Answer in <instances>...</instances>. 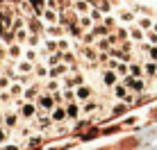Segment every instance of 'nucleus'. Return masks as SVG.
Masks as SVG:
<instances>
[{
  "instance_id": "1",
  "label": "nucleus",
  "mask_w": 157,
  "mask_h": 150,
  "mask_svg": "<svg viewBox=\"0 0 157 150\" xmlns=\"http://www.w3.org/2000/svg\"><path fill=\"white\" fill-rule=\"evenodd\" d=\"M0 123H2L5 127H7L9 132H14L16 127L23 123V118H21L18 109H2V116H0Z\"/></svg>"
},
{
  "instance_id": "2",
  "label": "nucleus",
  "mask_w": 157,
  "mask_h": 150,
  "mask_svg": "<svg viewBox=\"0 0 157 150\" xmlns=\"http://www.w3.org/2000/svg\"><path fill=\"white\" fill-rule=\"evenodd\" d=\"M121 82L125 84V87L132 91V93H144L146 87H148V80L146 77H134V75H125V77H121Z\"/></svg>"
},
{
  "instance_id": "3",
  "label": "nucleus",
  "mask_w": 157,
  "mask_h": 150,
  "mask_svg": "<svg viewBox=\"0 0 157 150\" xmlns=\"http://www.w3.org/2000/svg\"><path fill=\"white\" fill-rule=\"evenodd\" d=\"M98 98V91H96L91 84H80V87H75V100L78 103H86V100H94Z\"/></svg>"
},
{
  "instance_id": "4",
  "label": "nucleus",
  "mask_w": 157,
  "mask_h": 150,
  "mask_svg": "<svg viewBox=\"0 0 157 150\" xmlns=\"http://www.w3.org/2000/svg\"><path fill=\"white\" fill-rule=\"evenodd\" d=\"M18 114L25 123H32L36 118V114H39V107H36V103H23L18 107Z\"/></svg>"
},
{
  "instance_id": "5",
  "label": "nucleus",
  "mask_w": 157,
  "mask_h": 150,
  "mask_svg": "<svg viewBox=\"0 0 157 150\" xmlns=\"http://www.w3.org/2000/svg\"><path fill=\"white\" fill-rule=\"evenodd\" d=\"M100 82H102L105 89H112L116 82H121V77L116 75L114 68H102V71H100Z\"/></svg>"
},
{
  "instance_id": "6",
  "label": "nucleus",
  "mask_w": 157,
  "mask_h": 150,
  "mask_svg": "<svg viewBox=\"0 0 157 150\" xmlns=\"http://www.w3.org/2000/svg\"><path fill=\"white\" fill-rule=\"evenodd\" d=\"M55 98H52V93H48V91H41L39 98H36V107H39L41 111H52V107H55Z\"/></svg>"
},
{
  "instance_id": "7",
  "label": "nucleus",
  "mask_w": 157,
  "mask_h": 150,
  "mask_svg": "<svg viewBox=\"0 0 157 150\" xmlns=\"http://www.w3.org/2000/svg\"><path fill=\"white\" fill-rule=\"evenodd\" d=\"M116 21H118V23H128V25H132V23H137V14H134L132 9L116 7Z\"/></svg>"
},
{
  "instance_id": "8",
  "label": "nucleus",
  "mask_w": 157,
  "mask_h": 150,
  "mask_svg": "<svg viewBox=\"0 0 157 150\" xmlns=\"http://www.w3.org/2000/svg\"><path fill=\"white\" fill-rule=\"evenodd\" d=\"M39 93H41V87L36 82H32V84H28V87L23 89V100H25V103H36Z\"/></svg>"
},
{
  "instance_id": "9",
  "label": "nucleus",
  "mask_w": 157,
  "mask_h": 150,
  "mask_svg": "<svg viewBox=\"0 0 157 150\" xmlns=\"http://www.w3.org/2000/svg\"><path fill=\"white\" fill-rule=\"evenodd\" d=\"M39 18H41L46 25H55V23H59V12H57L55 7H46V9L41 12Z\"/></svg>"
},
{
  "instance_id": "10",
  "label": "nucleus",
  "mask_w": 157,
  "mask_h": 150,
  "mask_svg": "<svg viewBox=\"0 0 157 150\" xmlns=\"http://www.w3.org/2000/svg\"><path fill=\"white\" fill-rule=\"evenodd\" d=\"M23 50H25V46H21V43H9L7 46V59H12L14 64L18 62V59H23Z\"/></svg>"
},
{
  "instance_id": "11",
  "label": "nucleus",
  "mask_w": 157,
  "mask_h": 150,
  "mask_svg": "<svg viewBox=\"0 0 157 150\" xmlns=\"http://www.w3.org/2000/svg\"><path fill=\"white\" fill-rule=\"evenodd\" d=\"M46 36H50V39H62V36H66V28H64L62 23H55V25H46V32H43Z\"/></svg>"
},
{
  "instance_id": "12",
  "label": "nucleus",
  "mask_w": 157,
  "mask_h": 150,
  "mask_svg": "<svg viewBox=\"0 0 157 150\" xmlns=\"http://www.w3.org/2000/svg\"><path fill=\"white\" fill-rule=\"evenodd\" d=\"M128 39L134 41V43H141V41H146V30H141L137 23H132L128 30Z\"/></svg>"
},
{
  "instance_id": "13",
  "label": "nucleus",
  "mask_w": 157,
  "mask_h": 150,
  "mask_svg": "<svg viewBox=\"0 0 157 150\" xmlns=\"http://www.w3.org/2000/svg\"><path fill=\"white\" fill-rule=\"evenodd\" d=\"M91 7H94V5L89 2V0H71V9L78 16H82V14H89L91 12Z\"/></svg>"
},
{
  "instance_id": "14",
  "label": "nucleus",
  "mask_w": 157,
  "mask_h": 150,
  "mask_svg": "<svg viewBox=\"0 0 157 150\" xmlns=\"http://www.w3.org/2000/svg\"><path fill=\"white\" fill-rule=\"evenodd\" d=\"M73 71V68L71 66H66V64H57V66H52L50 68V75H48V77H52V80H62V77H66V75L68 73H71Z\"/></svg>"
},
{
  "instance_id": "15",
  "label": "nucleus",
  "mask_w": 157,
  "mask_h": 150,
  "mask_svg": "<svg viewBox=\"0 0 157 150\" xmlns=\"http://www.w3.org/2000/svg\"><path fill=\"white\" fill-rule=\"evenodd\" d=\"M50 118H52L55 125L64 123V121L68 118V116H66V105H55V107H52V111H50Z\"/></svg>"
},
{
  "instance_id": "16",
  "label": "nucleus",
  "mask_w": 157,
  "mask_h": 150,
  "mask_svg": "<svg viewBox=\"0 0 157 150\" xmlns=\"http://www.w3.org/2000/svg\"><path fill=\"white\" fill-rule=\"evenodd\" d=\"M14 68H16V75H32L34 73V64L28 59H18L14 64Z\"/></svg>"
},
{
  "instance_id": "17",
  "label": "nucleus",
  "mask_w": 157,
  "mask_h": 150,
  "mask_svg": "<svg viewBox=\"0 0 157 150\" xmlns=\"http://www.w3.org/2000/svg\"><path fill=\"white\" fill-rule=\"evenodd\" d=\"M82 55H84V59L91 64V66H96V64H98V48L96 46H82Z\"/></svg>"
},
{
  "instance_id": "18",
  "label": "nucleus",
  "mask_w": 157,
  "mask_h": 150,
  "mask_svg": "<svg viewBox=\"0 0 157 150\" xmlns=\"http://www.w3.org/2000/svg\"><path fill=\"white\" fill-rule=\"evenodd\" d=\"M32 75H34L36 80H48V75H50V66H48L43 59L36 62V64H34V73H32Z\"/></svg>"
},
{
  "instance_id": "19",
  "label": "nucleus",
  "mask_w": 157,
  "mask_h": 150,
  "mask_svg": "<svg viewBox=\"0 0 157 150\" xmlns=\"http://www.w3.org/2000/svg\"><path fill=\"white\" fill-rule=\"evenodd\" d=\"M128 71H130V75H134V77H146L144 75V62H139V59L128 62Z\"/></svg>"
},
{
  "instance_id": "20",
  "label": "nucleus",
  "mask_w": 157,
  "mask_h": 150,
  "mask_svg": "<svg viewBox=\"0 0 157 150\" xmlns=\"http://www.w3.org/2000/svg\"><path fill=\"white\" fill-rule=\"evenodd\" d=\"M23 59H28V62H32V64L41 62V55H39V48H32V46H25V50H23Z\"/></svg>"
},
{
  "instance_id": "21",
  "label": "nucleus",
  "mask_w": 157,
  "mask_h": 150,
  "mask_svg": "<svg viewBox=\"0 0 157 150\" xmlns=\"http://www.w3.org/2000/svg\"><path fill=\"white\" fill-rule=\"evenodd\" d=\"M144 75H146V77H150V80H155L157 77V62L146 59L144 62Z\"/></svg>"
},
{
  "instance_id": "22",
  "label": "nucleus",
  "mask_w": 157,
  "mask_h": 150,
  "mask_svg": "<svg viewBox=\"0 0 157 150\" xmlns=\"http://www.w3.org/2000/svg\"><path fill=\"white\" fill-rule=\"evenodd\" d=\"M66 116L71 121H78L80 116H82V111H80V103H68L66 105Z\"/></svg>"
},
{
  "instance_id": "23",
  "label": "nucleus",
  "mask_w": 157,
  "mask_h": 150,
  "mask_svg": "<svg viewBox=\"0 0 157 150\" xmlns=\"http://www.w3.org/2000/svg\"><path fill=\"white\" fill-rule=\"evenodd\" d=\"M78 23H80V28H82L84 32H91V30H94V18H91V16L89 14H82V16H78Z\"/></svg>"
},
{
  "instance_id": "24",
  "label": "nucleus",
  "mask_w": 157,
  "mask_h": 150,
  "mask_svg": "<svg viewBox=\"0 0 157 150\" xmlns=\"http://www.w3.org/2000/svg\"><path fill=\"white\" fill-rule=\"evenodd\" d=\"M28 36H30L28 28H18V30H14V41H16V43L25 46V43H28Z\"/></svg>"
},
{
  "instance_id": "25",
  "label": "nucleus",
  "mask_w": 157,
  "mask_h": 150,
  "mask_svg": "<svg viewBox=\"0 0 157 150\" xmlns=\"http://www.w3.org/2000/svg\"><path fill=\"white\" fill-rule=\"evenodd\" d=\"M62 62H64V64H66V66H71V68H73V71H78V68H80V66H78V62H75V55H73V52H71V50H66V52H62Z\"/></svg>"
},
{
  "instance_id": "26",
  "label": "nucleus",
  "mask_w": 157,
  "mask_h": 150,
  "mask_svg": "<svg viewBox=\"0 0 157 150\" xmlns=\"http://www.w3.org/2000/svg\"><path fill=\"white\" fill-rule=\"evenodd\" d=\"M23 89H25L23 84H21L18 80H14V82L9 84V89H7V91H9L12 96H14V98H23Z\"/></svg>"
},
{
  "instance_id": "27",
  "label": "nucleus",
  "mask_w": 157,
  "mask_h": 150,
  "mask_svg": "<svg viewBox=\"0 0 157 150\" xmlns=\"http://www.w3.org/2000/svg\"><path fill=\"white\" fill-rule=\"evenodd\" d=\"M153 23H155V21L150 18V16H137V25H139L141 30H146V32L153 28Z\"/></svg>"
},
{
  "instance_id": "28",
  "label": "nucleus",
  "mask_w": 157,
  "mask_h": 150,
  "mask_svg": "<svg viewBox=\"0 0 157 150\" xmlns=\"http://www.w3.org/2000/svg\"><path fill=\"white\" fill-rule=\"evenodd\" d=\"M28 2L32 5V9H34V16H41V12L48 7V2H46V0H28Z\"/></svg>"
},
{
  "instance_id": "29",
  "label": "nucleus",
  "mask_w": 157,
  "mask_h": 150,
  "mask_svg": "<svg viewBox=\"0 0 157 150\" xmlns=\"http://www.w3.org/2000/svg\"><path fill=\"white\" fill-rule=\"evenodd\" d=\"M43 62H46L50 68H52V66H57V64H62V50H57V52H52V55H48Z\"/></svg>"
},
{
  "instance_id": "30",
  "label": "nucleus",
  "mask_w": 157,
  "mask_h": 150,
  "mask_svg": "<svg viewBox=\"0 0 157 150\" xmlns=\"http://www.w3.org/2000/svg\"><path fill=\"white\" fill-rule=\"evenodd\" d=\"M94 46L98 48V52H109V48H112V43L107 41V36H100V39H96Z\"/></svg>"
},
{
  "instance_id": "31",
  "label": "nucleus",
  "mask_w": 157,
  "mask_h": 150,
  "mask_svg": "<svg viewBox=\"0 0 157 150\" xmlns=\"http://www.w3.org/2000/svg\"><path fill=\"white\" fill-rule=\"evenodd\" d=\"M114 71H116V75H118V77H125V75L130 73V71H128V62H116Z\"/></svg>"
},
{
  "instance_id": "32",
  "label": "nucleus",
  "mask_w": 157,
  "mask_h": 150,
  "mask_svg": "<svg viewBox=\"0 0 157 150\" xmlns=\"http://www.w3.org/2000/svg\"><path fill=\"white\" fill-rule=\"evenodd\" d=\"M57 48H59L62 52L71 50V39H68V34H66V36H62V39H57Z\"/></svg>"
},
{
  "instance_id": "33",
  "label": "nucleus",
  "mask_w": 157,
  "mask_h": 150,
  "mask_svg": "<svg viewBox=\"0 0 157 150\" xmlns=\"http://www.w3.org/2000/svg\"><path fill=\"white\" fill-rule=\"evenodd\" d=\"M89 16H91V18H94V23H102V18H105V14H102L100 9H98V7H91Z\"/></svg>"
},
{
  "instance_id": "34",
  "label": "nucleus",
  "mask_w": 157,
  "mask_h": 150,
  "mask_svg": "<svg viewBox=\"0 0 157 150\" xmlns=\"http://www.w3.org/2000/svg\"><path fill=\"white\" fill-rule=\"evenodd\" d=\"M146 41H148L150 46H157V32L155 30H148V32H146Z\"/></svg>"
},
{
  "instance_id": "35",
  "label": "nucleus",
  "mask_w": 157,
  "mask_h": 150,
  "mask_svg": "<svg viewBox=\"0 0 157 150\" xmlns=\"http://www.w3.org/2000/svg\"><path fill=\"white\" fill-rule=\"evenodd\" d=\"M114 32H116V36H118V41H121V43H123V41H128V30H125V28H116Z\"/></svg>"
},
{
  "instance_id": "36",
  "label": "nucleus",
  "mask_w": 157,
  "mask_h": 150,
  "mask_svg": "<svg viewBox=\"0 0 157 150\" xmlns=\"http://www.w3.org/2000/svg\"><path fill=\"white\" fill-rule=\"evenodd\" d=\"M128 107H130V105H125V103H121V105H116L114 109H112V114H114V116H116V114H123V111H125Z\"/></svg>"
},
{
  "instance_id": "37",
  "label": "nucleus",
  "mask_w": 157,
  "mask_h": 150,
  "mask_svg": "<svg viewBox=\"0 0 157 150\" xmlns=\"http://www.w3.org/2000/svg\"><path fill=\"white\" fill-rule=\"evenodd\" d=\"M148 59L157 62V46H150V48H148Z\"/></svg>"
},
{
  "instance_id": "38",
  "label": "nucleus",
  "mask_w": 157,
  "mask_h": 150,
  "mask_svg": "<svg viewBox=\"0 0 157 150\" xmlns=\"http://www.w3.org/2000/svg\"><path fill=\"white\" fill-rule=\"evenodd\" d=\"M5 150H21L18 146H7V143H5Z\"/></svg>"
},
{
  "instance_id": "39",
  "label": "nucleus",
  "mask_w": 157,
  "mask_h": 150,
  "mask_svg": "<svg viewBox=\"0 0 157 150\" xmlns=\"http://www.w3.org/2000/svg\"><path fill=\"white\" fill-rule=\"evenodd\" d=\"M150 30H155V32H157V21H155V23H153V28H150Z\"/></svg>"
},
{
  "instance_id": "40",
  "label": "nucleus",
  "mask_w": 157,
  "mask_h": 150,
  "mask_svg": "<svg viewBox=\"0 0 157 150\" xmlns=\"http://www.w3.org/2000/svg\"><path fill=\"white\" fill-rule=\"evenodd\" d=\"M123 2H134V0H123Z\"/></svg>"
},
{
  "instance_id": "41",
  "label": "nucleus",
  "mask_w": 157,
  "mask_h": 150,
  "mask_svg": "<svg viewBox=\"0 0 157 150\" xmlns=\"http://www.w3.org/2000/svg\"><path fill=\"white\" fill-rule=\"evenodd\" d=\"M0 150H5V148H0Z\"/></svg>"
},
{
  "instance_id": "42",
  "label": "nucleus",
  "mask_w": 157,
  "mask_h": 150,
  "mask_svg": "<svg viewBox=\"0 0 157 150\" xmlns=\"http://www.w3.org/2000/svg\"><path fill=\"white\" fill-rule=\"evenodd\" d=\"M0 91H2V89H0Z\"/></svg>"
}]
</instances>
